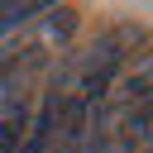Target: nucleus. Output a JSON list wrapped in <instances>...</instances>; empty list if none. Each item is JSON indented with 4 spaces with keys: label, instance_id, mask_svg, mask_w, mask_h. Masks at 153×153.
Wrapping results in <instances>:
<instances>
[{
    "label": "nucleus",
    "instance_id": "f257e3e1",
    "mask_svg": "<svg viewBox=\"0 0 153 153\" xmlns=\"http://www.w3.org/2000/svg\"><path fill=\"white\" fill-rule=\"evenodd\" d=\"M29 91L24 86H0V153H14L29 129Z\"/></svg>",
    "mask_w": 153,
    "mask_h": 153
}]
</instances>
